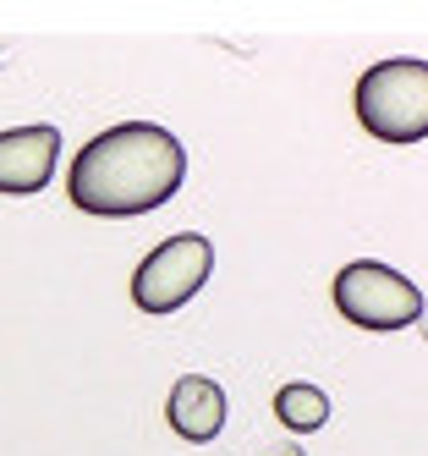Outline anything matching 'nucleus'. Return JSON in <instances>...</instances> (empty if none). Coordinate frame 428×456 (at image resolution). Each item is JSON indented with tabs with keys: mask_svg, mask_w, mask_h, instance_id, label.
<instances>
[{
	"mask_svg": "<svg viewBox=\"0 0 428 456\" xmlns=\"http://www.w3.org/2000/svg\"><path fill=\"white\" fill-rule=\"evenodd\" d=\"M187 182V149L154 121H121L83 143L66 176V199L93 220H126L171 204Z\"/></svg>",
	"mask_w": 428,
	"mask_h": 456,
	"instance_id": "nucleus-1",
	"label": "nucleus"
},
{
	"mask_svg": "<svg viewBox=\"0 0 428 456\" xmlns=\"http://www.w3.org/2000/svg\"><path fill=\"white\" fill-rule=\"evenodd\" d=\"M357 121L379 143L428 138V61L390 55L357 77Z\"/></svg>",
	"mask_w": 428,
	"mask_h": 456,
	"instance_id": "nucleus-2",
	"label": "nucleus"
},
{
	"mask_svg": "<svg viewBox=\"0 0 428 456\" xmlns=\"http://www.w3.org/2000/svg\"><path fill=\"white\" fill-rule=\"evenodd\" d=\"M329 297H335V308L351 324H362V330H407V324L423 319V291L401 270L379 265V258L346 265L335 275V286H329Z\"/></svg>",
	"mask_w": 428,
	"mask_h": 456,
	"instance_id": "nucleus-3",
	"label": "nucleus"
},
{
	"mask_svg": "<svg viewBox=\"0 0 428 456\" xmlns=\"http://www.w3.org/2000/svg\"><path fill=\"white\" fill-rule=\"evenodd\" d=\"M214 270V248L209 237L198 232H182V237H165L143 265L138 275H132V303H138L143 314H176L187 297H198L204 291Z\"/></svg>",
	"mask_w": 428,
	"mask_h": 456,
	"instance_id": "nucleus-4",
	"label": "nucleus"
},
{
	"mask_svg": "<svg viewBox=\"0 0 428 456\" xmlns=\"http://www.w3.org/2000/svg\"><path fill=\"white\" fill-rule=\"evenodd\" d=\"M55 159H61V133L50 121L0 133V192H39V187H50Z\"/></svg>",
	"mask_w": 428,
	"mask_h": 456,
	"instance_id": "nucleus-5",
	"label": "nucleus"
},
{
	"mask_svg": "<svg viewBox=\"0 0 428 456\" xmlns=\"http://www.w3.org/2000/svg\"><path fill=\"white\" fill-rule=\"evenodd\" d=\"M225 390L209 379V374H182L171 385V402H165V418H171V429L187 440V445H209L220 440L225 429Z\"/></svg>",
	"mask_w": 428,
	"mask_h": 456,
	"instance_id": "nucleus-6",
	"label": "nucleus"
},
{
	"mask_svg": "<svg viewBox=\"0 0 428 456\" xmlns=\"http://www.w3.org/2000/svg\"><path fill=\"white\" fill-rule=\"evenodd\" d=\"M275 418L286 423L291 435H313L319 423L329 418V396L319 385H308V379H291V385L275 390Z\"/></svg>",
	"mask_w": 428,
	"mask_h": 456,
	"instance_id": "nucleus-7",
	"label": "nucleus"
}]
</instances>
